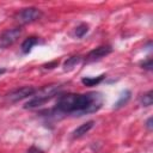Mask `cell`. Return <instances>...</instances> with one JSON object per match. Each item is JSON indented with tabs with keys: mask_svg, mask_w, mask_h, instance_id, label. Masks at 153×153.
<instances>
[{
	"mask_svg": "<svg viewBox=\"0 0 153 153\" xmlns=\"http://www.w3.org/2000/svg\"><path fill=\"white\" fill-rule=\"evenodd\" d=\"M36 44H38V38H37V37H35V36L27 37V38L22 43L20 50H22L23 54H27V53L31 51V49H32Z\"/></svg>",
	"mask_w": 153,
	"mask_h": 153,
	"instance_id": "8",
	"label": "cell"
},
{
	"mask_svg": "<svg viewBox=\"0 0 153 153\" xmlns=\"http://www.w3.org/2000/svg\"><path fill=\"white\" fill-rule=\"evenodd\" d=\"M141 67H142L143 69H146V71H152V59L148 57L146 61H143V62L141 63Z\"/></svg>",
	"mask_w": 153,
	"mask_h": 153,
	"instance_id": "14",
	"label": "cell"
},
{
	"mask_svg": "<svg viewBox=\"0 0 153 153\" xmlns=\"http://www.w3.org/2000/svg\"><path fill=\"white\" fill-rule=\"evenodd\" d=\"M93 126H94V121H87V122L80 124L76 129H74V131L72 133V136H73L74 139L81 137V136H84L85 134H87V133L93 128Z\"/></svg>",
	"mask_w": 153,
	"mask_h": 153,
	"instance_id": "7",
	"label": "cell"
},
{
	"mask_svg": "<svg viewBox=\"0 0 153 153\" xmlns=\"http://www.w3.org/2000/svg\"><path fill=\"white\" fill-rule=\"evenodd\" d=\"M26 153H43V151L39 149V148H37V147H35V146H32V147H30V148L27 149Z\"/></svg>",
	"mask_w": 153,
	"mask_h": 153,
	"instance_id": "15",
	"label": "cell"
},
{
	"mask_svg": "<svg viewBox=\"0 0 153 153\" xmlns=\"http://www.w3.org/2000/svg\"><path fill=\"white\" fill-rule=\"evenodd\" d=\"M110 53H112V48L110 45H102V47H98L93 50H91L86 57H85V61L88 63V62H94V61H98L103 57H105L106 55H109Z\"/></svg>",
	"mask_w": 153,
	"mask_h": 153,
	"instance_id": "6",
	"label": "cell"
},
{
	"mask_svg": "<svg viewBox=\"0 0 153 153\" xmlns=\"http://www.w3.org/2000/svg\"><path fill=\"white\" fill-rule=\"evenodd\" d=\"M35 92H36V88H33L31 86H24V87H20V88H17V90L10 92L6 98L11 103H16V102H19L22 99H25V98L32 96Z\"/></svg>",
	"mask_w": 153,
	"mask_h": 153,
	"instance_id": "5",
	"label": "cell"
},
{
	"mask_svg": "<svg viewBox=\"0 0 153 153\" xmlns=\"http://www.w3.org/2000/svg\"><path fill=\"white\" fill-rule=\"evenodd\" d=\"M1 73H5V69H0V74Z\"/></svg>",
	"mask_w": 153,
	"mask_h": 153,
	"instance_id": "17",
	"label": "cell"
},
{
	"mask_svg": "<svg viewBox=\"0 0 153 153\" xmlns=\"http://www.w3.org/2000/svg\"><path fill=\"white\" fill-rule=\"evenodd\" d=\"M87 31H88V25L85 24V23H81V24H79V25L75 27L74 33H75V36H76L78 38H81V37H84V36L87 33Z\"/></svg>",
	"mask_w": 153,
	"mask_h": 153,
	"instance_id": "12",
	"label": "cell"
},
{
	"mask_svg": "<svg viewBox=\"0 0 153 153\" xmlns=\"http://www.w3.org/2000/svg\"><path fill=\"white\" fill-rule=\"evenodd\" d=\"M104 98L99 92H88L82 94L67 93L59 97L55 110L60 114L82 116L97 112L103 106Z\"/></svg>",
	"mask_w": 153,
	"mask_h": 153,
	"instance_id": "1",
	"label": "cell"
},
{
	"mask_svg": "<svg viewBox=\"0 0 153 153\" xmlns=\"http://www.w3.org/2000/svg\"><path fill=\"white\" fill-rule=\"evenodd\" d=\"M146 128L149 130V131H152V129H153V127H152V117H149L147 121H146Z\"/></svg>",
	"mask_w": 153,
	"mask_h": 153,
	"instance_id": "16",
	"label": "cell"
},
{
	"mask_svg": "<svg viewBox=\"0 0 153 153\" xmlns=\"http://www.w3.org/2000/svg\"><path fill=\"white\" fill-rule=\"evenodd\" d=\"M152 94H153L152 91H148L147 93L142 94L141 98H140L141 105H143V106H149V105H152V103H153V96H152Z\"/></svg>",
	"mask_w": 153,
	"mask_h": 153,
	"instance_id": "13",
	"label": "cell"
},
{
	"mask_svg": "<svg viewBox=\"0 0 153 153\" xmlns=\"http://www.w3.org/2000/svg\"><path fill=\"white\" fill-rule=\"evenodd\" d=\"M41 17H42V12L39 8L26 7V8H23L22 11H19L14 18L19 24H30V23L38 20Z\"/></svg>",
	"mask_w": 153,
	"mask_h": 153,
	"instance_id": "3",
	"label": "cell"
},
{
	"mask_svg": "<svg viewBox=\"0 0 153 153\" xmlns=\"http://www.w3.org/2000/svg\"><path fill=\"white\" fill-rule=\"evenodd\" d=\"M22 35V30L19 27H14V29H8L6 31H4L0 35V48H7L10 45H12Z\"/></svg>",
	"mask_w": 153,
	"mask_h": 153,
	"instance_id": "4",
	"label": "cell"
},
{
	"mask_svg": "<svg viewBox=\"0 0 153 153\" xmlns=\"http://www.w3.org/2000/svg\"><path fill=\"white\" fill-rule=\"evenodd\" d=\"M104 78H105L104 74L98 75V76H85V78L81 79V82H82L85 86H96V85H98L100 81H103Z\"/></svg>",
	"mask_w": 153,
	"mask_h": 153,
	"instance_id": "10",
	"label": "cell"
},
{
	"mask_svg": "<svg viewBox=\"0 0 153 153\" xmlns=\"http://www.w3.org/2000/svg\"><path fill=\"white\" fill-rule=\"evenodd\" d=\"M130 96H131V92L129 91V90H126L122 94H121V97H120V99L116 102V104H115V109H120V108H122L123 105H126L127 103H128V100L130 99Z\"/></svg>",
	"mask_w": 153,
	"mask_h": 153,
	"instance_id": "11",
	"label": "cell"
},
{
	"mask_svg": "<svg viewBox=\"0 0 153 153\" xmlns=\"http://www.w3.org/2000/svg\"><path fill=\"white\" fill-rule=\"evenodd\" d=\"M61 88H62L61 85L51 84V85H47L39 90H36V92L32 94V98H30L24 104V109H36V108L43 105L44 103L50 100L54 96H56Z\"/></svg>",
	"mask_w": 153,
	"mask_h": 153,
	"instance_id": "2",
	"label": "cell"
},
{
	"mask_svg": "<svg viewBox=\"0 0 153 153\" xmlns=\"http://www.w3.org/2000/svg\"><path fill=\"white\" fill-rule=\"evenodd\" d=\"M81 60H82V57L80 55L68 57L65 61V63H63V71H71V69H73L74 67H76V65H79L81 62Z\"/></svg>",
	"mask_w": 153,
	"mask_h": 153,
	"instance_id": "9",
	"label": "cell"
}]
</instances>
